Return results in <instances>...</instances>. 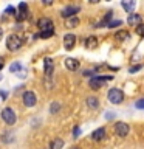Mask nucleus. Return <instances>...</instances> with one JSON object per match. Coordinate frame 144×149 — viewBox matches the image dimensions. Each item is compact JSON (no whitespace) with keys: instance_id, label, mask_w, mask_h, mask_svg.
Listing matches in <instances>:
<instances>
[{"instance_id":"f257e3e1","label":"nucleus","mask_w":144,"mask_h":149,"mask_svg":"<svg viewBox=\"0 0 144 149\" xmlns=\"http://www.w3.org/2000/svg\"><path fill=\"white\" fill-rule=\"evenodd\" d=\"M23 45V39L17 34H9L6 37V48L9 51H17Z\"/></svg>"},{"instance_id":"f03ea898","label":"nucleus","mask_w":144,"mask_h":149,"mask_svg":"<svg viewBox=\"0 0 144 149\" xmlns=\"http://www.w3.org/2000/svg\"><path fill=\"white\" fill-rule=\"evenodd\" d=\"M110 79H113V74H110V76H93L90 78V81H88V87L91 88V90H99V88L104 86L105 81H110Z\"/></svg>"},{"instance_id":"7ed1b4c3","label":"nucleus","mask_w":144,"mask_h":149,"mask_svg":"<svg viewBox=\"0 0 144 149\" xmlns=\"http://www.w3.org/2000/svg\"><path fill=\"white\" fill-rule=\"evenodd\" d=\"M107 98H109V101L111 102V104H121L124 100V92L121 90V88H110L109 93H107Z\"/></svg>"},{"instance_id":"20e7f679","label":"nucleus","mask_w":144,"mask_h":149,"mask_svg":"<svg viewBox=\"0 0 144 149\" xmlns=\"http://www.w3.org/2000/svg\"><path fill=\"white\" fill-rule=\"evenodd\" d=\"M2 120L5 121L6 124L12 126L14 123H16L17 116H16V112H14L11 107H5V109L2 110Z\"/></svg>"},{"instance_id":"39448f33","label":"nucleus","mask_w":144,"mask_h":149,"mask_svg":"<svg viewBox=\"0 0 144 149\" xmlns=\"http://www.w3.org/2000/svg\"><path fill=\"white\" fill-rule=\"evenodd\" d=\"M22 101H23V104H25V107H34L37 104V96H36L34 92L28 90L22 95Z\"/></svg>"},{"instance_id":"423d86ee","label":"nucleus","mask_w":144,"mask_h":149,"mask_svg":"<svg viewBox=\"0 0 144 149\" xmlns=\"http://www.w3.org/2000/svg\"><path fill=\"white\" fill-rule=\"evenodd\" d=\"M79 11H81V6H78V5H68V6L60 9V16L64 19H70V17H74L76 13H79Z\"/></svg>"},{"instance_id":"0eeeda50","label":"nucleus","mask_w":144,"mask_h":149,"mask_svg":"<svg viewBox=\"0 0 144 149\" xmlns=\"http://www.w3.org/2000/svg\"><path fill=\"white\" fill-rule=\"evenodd\" d=\"M130 132V127H129V124L127 123H124V121H118V123L115 124V134L118 135V137L121 138H124V137H127Z\"/></svg>"},{"instance_id":"6e6552de","label":"nucleus","mask_w":144,"mask_h":149,"mask_svg":"<svg viewBox=\"0 0 144 149\" xmlns=\"http://www.w3.org/2000/svg\"><path fill=\"white\" fill-rule=\"evenodd\" d=\"M37 26L40 31H48V30H54L53 28V20L50 17H40L37 20Z\"/></svg>"},{"instance_id":"1a4fd4ad","label":"nucleus","mask_w":144,"mask_h":149,"mask_svg":"<svg viewBox=\"0 0 144 149\" xmlns=\"http://www.w3.org/2000/svg\"><path fill=\"white\" fill-rule=\"evenodd\" d=\"M53 70H54V62H53V59L45 58V59H44V72H45V78H51V74H53Z\"/></svg>"},{"instance_id":"9d476101","label":"nucleus","mask_w":144,"mask_h":149,"mask_svg":"<svg viewBox=\"0 0 144 149\" xmlns=\"http://www.w3.org/2000/svg\"><path fill=\"white\" fill-rule=\"evenodd\" d=\"M74 45H76V36L71 34V33L65 34L64 36V47H65V50H71Z\"/></svg>"},{"instance_id":"9b49d317","label":"nucleus","mask_w":144,"mask_h":149,"mask_svg":"<svg viewBox=\"0 0 144 149\" xmlns=\"http://www.w3.org/2000/svg\"><path fill=\"white\" fill-rule=\"evenodd\" d=\"M65 67H67V70H70V72H76V70L79 68V61L78 59H74V58H67L65 59Z\"/></svg>"},{"instance_id":"f8f14e48","label":"nucleus","mask_w":144,"mask_h":149,"mask_svg":"<svg viewBox=\"0 0 144 149\" xmlns=\"http://www.w3.org/2000/svg\"><path fill=\"white\" fill-rule=\"evenodd\" d=\"M98 44H99V40H98V37L96 36H88L85 40H84V45H85V48L87 50H95Z\"/></svg>"},{"instance_id":"ddd939ff","label":"nucleus","mask_w":144,"mask_h":149,"mask_svg":"<svg viewBox=\"0 0 144 149\" xmlns=\"http://www.w3.org/2000/svg\"><path fill=\"white\" fill-rule=\"evenodd\" d=\"M105 127H99V129H96V130H93V134H91V140L93 141H101V140H104L105 138Z\"/></svg>"},{"instance_id":"4468645a","label":"nucleus","mask_w":144,"mask_h":149,"mask_svg":"<svg viewBox=\"0 0 144 149\" xmlns=\"http://www.w3.org/2000/svg\"><path fill=\"white\" fill-rule=\"evenodd\" d=\"M141 20H143V17L139 16V14H136V13L129 14V17H127V23L129 25H133V26H138L139 23H141Z\"/></svg>"},{"instance_id":"2eb2a0df","label":"nucleus","mask_w":144,"mask_h":149,"mask_svg":"<svg viewBox=\"0 0 144 149\" xmlns=\"http://www.w3.org/2000/svg\"><path fill=\"white\" fill-rule=\"evenodd\" d=\"M111 17H113V11H107V14H105V16L101 19L99 22L96 23L95 26H96V28H101V26H107V25H109V23H110V19H111Z\"/></svg>"},{"instance_id":"dca6fc26","label":"nucleus","mask_w":144,"mask_h":149,"mask_svg":"<svg viewBox=\"0 0 144 149\" xmlns=\"http://www.w3.org/2000/svg\"><path fill=\"white\" fill-rule=\"evenodd\" d=\"M121 6L124 8V11H125V13L133 14V9H135V6H136V3H135L133 0H130V2H127V0H124V2H121Z\"/></svg>"},{"instance_id":"f3484780","label":"nucleus","mask_w":144,"mask_h":149,"mask_svg":"<svg viewBox=\"0 0 144 149\" xmlns=\"http://www.w3.org/2000/svg\"><path fill=\"white\" fill-rule=\"evenodd\" d=\"M85 102L90 109H98V107H99V100H98L96 96H87Z\"/></svg>"},{"instance_id":"a211bd4d","label":"nucleus","mask_w":144,"mask_h":149,"mask_svg":"<svg viewBox=\"0 0 144 149\" xmlns=\"http://www.w3.org/2000/svg\"><path fill=\"white\" fill-rule=\"evenodd\" d=\"M54 34V30H48V31H40V33H36L34 34V37L37 39V37H39V39H50L51 36Z\"/></svg>"},{"instance_id":"6ab92c4d","label":"nucleus","mask_w":144,"mask_h":149,"mask_svg":"<svg viewBox=\"0 0 144 149\" xmlns=\"http://www.w3.org/2000/svg\"><path fill=\"white\" fill-rule=\"evenodd\" d=\"M64 140L62 138H54L53 141L50 143V149H62L64 148Z\"/></svg>"},{"instance_id":"aec40b11","label":"nucleus","mask_w":144,"mask_h":149,"mask_svg":"<svg viewBox=\"0 0 144 149\" xmlns=\"http://www.w3.org/2000/svg\"><path fill=\"white\" fill-rule=\"evenodd\" d=\"M129 36H130V34H129L127 30H121V31H118V33L115 34V37H116L118 40H127Z\"/></svg>"},{"instance_id":"412c9836","label":"nucleus","mask_w":144,"mask_h":149,"mask_svg":"<svg viewBox=\"0 0 144 149\" xmlns=\"http://www.w3.org/2000/svg\"><path fill=\"white\" fill-rule=\"evenodd\" d=\"M22 68H23V65L19 62V61H16V62L11 64V67H9V72H11V73H19V72H22Z\"/></svg>"},{"instance_id":"4be33fe9","label":"nucleus","mask_w":144,"mask_h":149,"mask_svg":"<svg viewBox=\"0 0 144 149\" xmlns=\"http://www.w3.org/2000/svg\"><path fill=\"white\" fill-rule=\"evenodd\" d=\"M78 25H79V19H78L76 16L67 19V26H68V28H74V26H78Z\"/></svg>"},{"instance_id":"5701e85b","label":"nucleus","mask_w":144,"mask_h":149,"mask_svg":"<svg viewBox=\"0 0 144 149\" xmlns=\"http://www.w3.org/2000/svg\"><path fill=\"white\" fill-rule=\"evenodd\" d=\"M60 107H62V106H60L59 104V102H51V106H50V112H51V113H53V115H56V113H57V112L60 110Z\"/></svg>"},{"instance_id":"b1692460","label":"nucleus","mask_w":144,"mask_h":149,"mask_svg":"<svg viewBox=\"0 0 144 149\" xmlns=\"http://www.w3.org/2000/svg\"><path fill=\"white\" fill-rule=\"evenodd\" d=\"M5 13H6L8 14V16H14V17H16V8H14V6H11V5H9V6H6V9H5Z\"/></svg>"},{"instance_id":"393cba45","label":"nucleus","mask_w":144,"mask_h":149,"mask_svg":"<svg viewBox=\"0 0 144 149\" xmlns=\"http://www.w3.org/2000/svg\"><path fill=\"white\" fill-rule=\"evenodd\" d=\"M119 25H123V22H121V20H110V23L107 26L111 30V28H116V26H119Z\"/></svg>"},{"instance_id":"a878e982","label":"nucleus","mask_w":144,"mask_h":149,"mask_svg":"<svg viewBox=\"0 0 144 149\" xmlns=\"http://www.w3.org/2000/svg\"><path fill=\"white\" fill-rule=\"evenodd\" d=\"M136 34L144 37V23H139V25L136 26Z\"/></svg>"},{"instance_id":"bb28decb","label":"nucleus","mask_w":144,"mask_h":149,"mask_svg":"<svg viewBox=\"0 0 144 149\" xmlns=\"http://www.w3.org/2000/svg\"><path fill=\"white\" fill-rule=\"evenodd\" d=\"M135 107H136V109H144V98H139V100H136V102H135Z\"/></svg>"},{"instance_id":"cd10ccee","label":"nucleus","mask_w":144,"mask_h":149,"mask_svg":"<svg viewBox=\"0 0 144 149\" xmlns=\"http://www.w3.org/2000/svg\"><path fill=\"white\" fill-rule=\"evenodd\" d=\"M79 135H81V129H79V126H74L73 127V138H78Z\"/></svg>"},{"instance_id":"c85d7f7f","label":"nucleus","mask_w":144,"mask_h":149,"mask_svg":"<svg viewBox=\"0 0 144 149\" xmlns=\"http://www.w3.org/2000/svg\"><path fill=\"white\" fill-rule=\"evenodd\" d=\"M141 68H143V65L138 64V65H133V67H130L129 72H130V73H135V72H138V70H141Z\"/></svg>"},{"instance_id":"c756f323","label":"nucleus","mask_w":144,"mask_h":149,"mask_svg":"<svg viewBox=\"0 0 144 149\" xmlns=\"http://www.w3.org/2000/svg\"><path fill=\"white\" fill-rule=\"evenodd\" d=\"M25 17H26V13H17V14H16V20H17V22L23 20Z\"/></svg>"},{"instance_id":"7c9ffc66","label":"nucleus","mask_w":144,"mask_h":149,"mask_svg":"<svg viewBox=\"0 0 144 149\" xmlns=\"http://www.w3.org/2000/svg\"><path fill=\"white\" fill-rule=\"evenodd\" d=\"M19 9H20V13H25L26 9H28V5L25 2H22V3H19Z\"/></svg>"},{"instance_id":"2f4dec72","label":"nucleus","mask_w":144,"mask_h":149,"mask_svg":"<svg viewBox=\"0 0 144 149\" xmlns=\"http://www.w3.org/2000/svg\"><path fill=\"white\" fill-rule=\"evenodd\" d=\"M93 73H95V72H93V70H85V72H84L82 74H84V76H85V78H87V76H91V74H93Z\"/></svg>"},{"instance_id":"473e14b6","label":"nucleus","mask_w":144,"mask_h":149,"mask_svg":"<svg viewBox=\"0 0 144 149\" xmlns=\"http://www.w3.org/2000/svg\"><path fill=\"white\" fill-rule=\"evenodd\" d=\"M0 96H2L3 100H6V96H8V92H5V90H2V92H0Z\"/></svg>"},{"instance_id":"72a5a7b5","label":"nucleus","mask_w":144,"mask_h":149,"mask_svg":"<svg viewBox=\"0 0 144 149\" xmlns=\"http://www.w3.org/2000/svg\"><path fill=\"white\" fill-rule=\"evenodd\" d=\"M5 67V59L3 58H0V70H2Z\"/></svg>"},{"instance_id":"f704fd0d","label":"nucleus","mask_w":144,"mask_h":149,"mask_svg":"<svg viewBox=\"0 0 144 149\" xmlns=\"http://www.w3.org/2000/svg\"><path fill=\"white\" fill-rule=\"evenodd\" d=\"M105 118H107V120H111V118H115V113H107V115H105Z\"/></svg>"},{"instance_id":"c9c22d12","label":"nucleus","mask_w":144,"mask_h":149,"mask_svg":"<svg viewBox=\"0 0 144 149\" xmlns=\"http://www.w3.org/2000/svg\"><path fill=\"white\" fill-rule=\"evenodd\" d=\"M2 37H3V30H2V26H0V40H2Z\"/></svg>"},{"instance_id":"e433bc0d","label":"nucleus","mask_w":144,"mask_h":149,"mask_svg":"<svg viewBox=\"0 0 144 149\" xmlns=\"http://www.w3.org/2000/svg\"><path fill=\"white\" fill-rule=\"evenodd\" d=\"M71 149H81V148H78V146H74V148H71Z\"/></svg>"},{"instance_id":"4c0bfd02","label":"nucleus","mask_w":144,"mask_h":149,"mask_svg":"<svg viewBox=\"0 0 144 149\" xmlns=\"http://www.w3.org/2000/svg\"><path fill=\"white\" fill-rule=\"evenodd\" d=\"M0 81H2V74H0Z\"/></svg>"}]
</instances>
